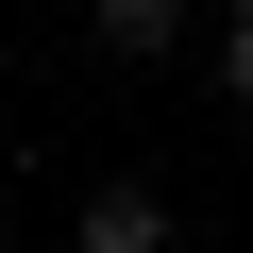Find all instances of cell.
<instances>
[{
  "mask_svg": "<svg viewBox=\"0 0 253 253\" xmlns=\"http://www.w3.org/2000/svg\"><path fill=\"white\" fill-rule=\"evenodd\" d=\"M68 253H169V203H152L135 169H101V186L68 203Z\"/></svg>",
  "mask_w": 253,
  "mask_h": 253,
  "instance_id": "obj_1",
  "label": "cell"
},
{
  "mask_svg": "<svg viewBox=\"0 0 253 253\" xmlns=\"http://www.w3.org/2000/svg\"><path fill=\"white\" fill-rule=\"evenodd\" d=\"M84 34H101V68H152V51H186V0H101Z\"/></svg>",
  "mask_w": 253,
  "mask_h": 253,
  "instance_id": "obj_2",
  "label": "cell"
},
{
  "mask_svg": "<svg viewBox=\"0 0 253 253\" xmlns=\"http://www.w3.org/2000/svg\"><path fill=\"white\" fill-rule=\"evenodd\" d=\"M203 68H219V101H253V0H219V34H203Z\"/></svg>",
  "mask_w": 253,
  "mask_h": 253,
  "instance_id": "obj_3",
  "label": "cell"
}]
</instances>
